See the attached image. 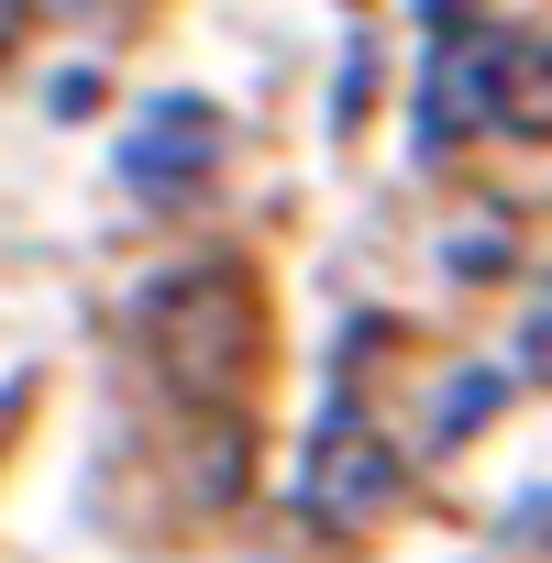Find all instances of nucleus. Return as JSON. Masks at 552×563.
Here are the masks:
<instances>
[{
	"mask_svg": "<svg viewBox=\"0 0 552 563\" xmlns=\"http://www.w3.org/2000/svg\"><path fill=\"white\" fill-rule=\"evenodd\" d=\"M398 486H409V464L387 453V431H365V420H321V442H310V464H299L310 519L365 530V519H387V508H398Z\"/></svg>",
	"mask_w": 552,
	"mask_h": 563,
	"instance_id": "obj_1",
	"label": "nucleus"
},
{
	"mask_svg": "<svg viewBox=\"0 0 552 563\" xmlns=\"http://www.w3.org/2000/svg\"><path fill=\"white\" fill-rule=\"evenodd\" d=\"M210 166H221V111L210 100H155L122 133V177L144 199H188V188H210Z\"/></svg>",
	"mask_w": 552,
	"mask_h": 563,
	"instance_id": "obj_2",
	"label": "nucleus"
},
{
	"mask_svg": "<svg viewBox=\"0 0 552 563\" xmlns=\"http://www.w3.org/2000/svg\"><path fill=\"white\" fill-rule=\"evenodd\" d=\"M530 365H552V299H541V321H530Z\"/></svg>",
	"mask_w": 552,
	"mask_h": 563,
	"instance_id": "obj_3",
	"label": "nucleus"
}]
</instances>
